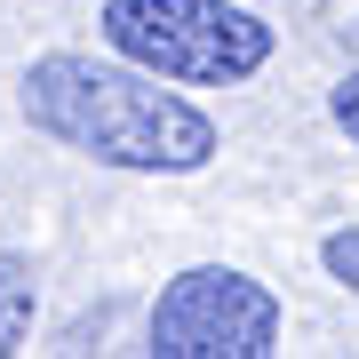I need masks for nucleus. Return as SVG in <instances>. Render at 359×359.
Masks as SVG:
<instances>
[{
	"instance_id": "nucleus-3",
	"label": "nucleus",
	"mask_w": 359,
	"mask_h": 359,
	"mask_svg": "<svg viewBox=\"0 0 359 359\" xmlns=\"http://www.w3.org/2000/svg\"><path fill=\"white\" fill-rule=\"evenodd\" d=\"M160 359H264L280 351V295L231 264H192L152 304Z\"/></svg>"
},
{
	"instance_id": "nucleus-4",
	"label": "nucleus",
	"mask_w": 359,
	"mask_h": 359,
	"mask_svg": "<svg viewBox=\"0 0 359 359\" xmlns=\"http://www.w3.org/2000/svg\"><path fill=\"white\" fill-rule=\"evenodd\" d=\"M25 335H32V271L0 256V351H25Z\"/></svg>"
},
{
	"instance_id": "nucleus-6",
	"label": "nucleus",
	"mask_w": 359,
	"mask_h": 359,
	"mask_svg": "<svg viewBox=\"0 0 359 359\" xmlns=\"http://www.w3.org/2000/svg\"><path fill=\"white\" fill-rule=\"evenodd\" d=\"M327 120H335V128L359 144V72H344V80L327 88Z\"/></svg>"
},
{
	"instance_id": "nucleus-5",
	"label": "nucleus",
	"mask_w": 359,
	"mask_h": 359,
	"mask_svg": "<svg viewBox=\"0 0 359 359\" xmlns=\"http://www.w3.org/2000/svg\"><path fill=\"white\" fill-rule=\"evenodd\" d=\"M320 264L359 295V224H351V231H327V240H320Z\"/></svg>"
},
{
	"instance_id": "nucleus-1",
	"label": "nucleus",
	"mask_w": 359,
	"mask_h": 359,
	"mask_svg": "<svg viewBox=\"0 0 359 359\" xmlns=\"http://www.w3.org/2000/svg\"><path fill=\"white\" fill-rule=\"evenodd\" d=\"M25 120L48 144L96 160V168H128V176H192L216 160V120L200 104H184L176 88H160V72L144 65H96V56H32L25 72Z\"/></svg>"
},
{
	"instance_id": "nucleus-2",
	"label": "nucleus",
	"mask_w": 359,
	"mask_h": 359,
	"mask_svg": "<svg viewBox=\"0 0 359 359\" xmlns=\"http://www.w3.org/2000/svg\"><path fill=\"white\" fill-rule=\"evenodd\" d=\"M104 48L184 88H231L271 65V25L231 0H104Z\"/></svg>"
}]
</instances>
